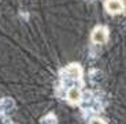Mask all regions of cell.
Here are the masks:
<instances>
[{"label":"cell","instance_id":"cell-1","mask_svg":"<svg viewBox=\"0 0 126 124\" xmlns=\"http://www.w3.org/2000/svg\"><path fill=\"white\" fill-rule=\"evenodd\" d=\"M63 76L67 81H78L82 76V70L78 64H70L63 70Z\"/></svg>","mask_w":126,"mask_h":124},{"label":"cell","instance_id":"cell-2","mask_svg":"<svg viewBox=\"0 0 126 124\" xmlns=\"http://www.w3.org/2000/svg\"><path fill=\"white\" fill-rule=\"evenodd\" d=\"M91 40L93 44H104L107 42L108 40V30L103 26H97V27H94L93 31H92L91 34Z\"/></svg>","mask_w":126,"mask_h":124},{"label":"cell","instance_id":"cell-3","mask_svg":"<svg viewBox=\"0 0 126 124\" xmlns=\"http://www.w3.org/2000/svg\"><path fill=\"white\" fill-rule=\"evenodd\" d=\"M66 99L71 104V105H78V104L81 102V99H82L81 89H79V87H70V89L67 90Z\"/></svg>","mask_w":126,"mask_h":124},{"label":"cell","instance_id":"cell-4","mask_svg":"<svg viewBox=\"0 0 126 124\" xmlns=\"http://www.w3.org/2000/svg\"><path fill=\"white\" fill-rule=\"evenodd\" d=\"M106 10L112 15L119 14L123 11V3L121 0H106Z\"/></svg>","mask_w":126,"mask_h":124},{"label":"cell","instance_id":"cell-5","mask_svg":"<svg viewBox=\"0 0 126 124\" xmlns=\"http://www.w3.org/2000/svg\"><path fill=\"white\" fill-rule=\"evenodd\" d=\"M14 108H15L14 99H11V98L0 99V115H8Z\"/></svg>","mask_w":126,"mask_h":124},{"label":"cell","instance_id":"cell-6","mask_svg":"<svg viewBox=\"0 0 126 124\" xmlns=\"http://www.w3.org/2000/svg\"><path fill=\"white\" fill-rule=\"evenodd\" d=\"M89 76H91L92 82H96V83H100L101 79H103V74H101L100 71H97V70H92L91 72H89Z\"/></svg>","mask_w":126,"mask_h":124},{"label":"cell","instance_id":"cell-7","mask_svg":"<svg viewBox=\"0 0 126 124\" xmlns=\"http://www.w3.org/2000/svg\"><path fill=\"white\" fill-rule=\"evenodd\" d=\"M41 124H58V119L55 115L49 113V115H47L45 117L41 119Z\"/></svg>","mask_w":126,"mask_h":124},{"label":"cell","instance_id":"cell-8","mask_svg":"<svg viewBox=\"0 0 126 124\" xmlns=\"http://www.w3.org/2000/svg\"><path fill=\"white\" fill-rule=\"evenodd\" d=\"M88 124H107V123H106L103 119H100V117H93V119L89 120Z\"/></svg>","mask_w":126,"mask_h":124},{"label":"cell","instance_id":"cell-9","mask_svg":"<svg viewBox=\"0 0 126 124\" xmlns=\"http://www.w3.org/2000/svg\"><path fill=\"white\" fill-rule=\"evenodd\" d=\"M4 123H6V124H13V123H11L10 120H4Z\"/></svg>","mask_w":126,"mask_h":124}]
</instances>
